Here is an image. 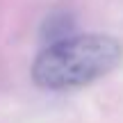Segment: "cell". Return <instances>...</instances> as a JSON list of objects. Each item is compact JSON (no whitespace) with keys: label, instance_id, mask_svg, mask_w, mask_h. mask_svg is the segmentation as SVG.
Wrapping results in <instances>:
<instances>
[{"label":"cell","instance_id":"6da1fadb","mask_svg":"<svg viewBox=\"0 0 123 123\" xmlns=\"http://www.w3.org/2000/svg\"><path fill=\"white\" fill-rule=\"evenodd\" d=\"M123 46L107 34H78L48 43L32 64V78L43 89H75L107 75L121 64Z\"/></svg>","mask_w":123,"mask_h":123}]
</instances>
